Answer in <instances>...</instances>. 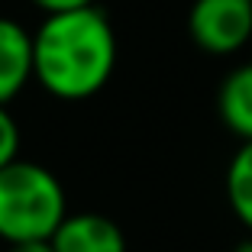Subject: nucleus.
<instances>
[{"mask_svg":"<svg viewBox=\"0 0 252 252\" xmlns=\"http://www.w3.org/2000/svg\"><path fill=\"white\" fill-rule=\"evenodd\" d=\"M117 68V32L104 10L45 16L32 32V81L59 100H88Z\"/></svg>","mask_w":252,"mask_h":252,"instance_id":"1","label":"nucleus"},{"mask_svg":"<svg viewBox=\"0 0 252 252\" xmlns=\"http://www.w3.org/2000/svg\"><path fill=\"white\" fill-rule=\"evenodd\" d=\"M65 217V188L45 165L16 158L0 168V239L7 246L52 239Z\"/></svg>","mask_w":252,"mask_h":252,"instance_id":"2","label":"nucleus"},{"mask_svg":"<svg viewBox=\"0 0 252 252\" xmlns=\"http://www.w3.org/2000/svg\"><path fill=\"white\" fill-rule=\"evenodd\" d=\"M188 32L210 55L239 52L252 42V0H194Z\"/></svg>","mask_w":252,"mask_h":252,"instance_id":"3","label":"nucleus"},{"mask_svg":"<svg viewBox=\"0 0 252 252\" xmlns=\"http://www.w3.org/2000/svg\"><path fill=\"white\" fill-rule=\"evenodd\" d=\"M55 252H126V236L104 214H68L52 233Z\"/></svg>","mask_w":252,"mask_h":252,"instance_id":"4","label":"nucleus"},{"mask_svg":"<svg viewBox=\"0 0 252 252\" xmlns=\"http://www.w3.org/2000/svg\"><path fill=\"white\" fill-rule=\"evenodd\" d=\"M32 81V36L16 20L0 16V107Z\"/></svg>","mask_w":252,"mask_h":252,"instance_id":"5","label":"nucleus"},{"mask_svg":"<svg viewBox=\"0 0 252 252\" xmlns=\"http://www.w3.org/2000/svg\"><path fill=\"white\" fill-rule=\"evenodd\" d=\"M217 113L223 126L243 142H252V62L233 68L220 84Z\"/></svg>","mask_w":252,"mask_h":252,"instance_id":"6","label":"nucleus"},{"mask_svg":"<svg viewBox=\"0 0 252 252\" xmlns=\"http://www.w3.org/2000/svg\"><path fill=\"white\" fill-rule=\"evenodd\" d=\"M226 200L230 210L252 233V142H243L226 168Z\"/></svg>","mask_w":252,"mask_h":252,"instance_id":"7","label":"nucleus"},{"mask_svg":"<svg viewBox=\"0 0 252 252\" xmlns=\"http://www.w3.org/2000/svg\"><path fill=\"white\" fill-rule=\"evenodd\" d=\"M20 126H16L13 113L7 110V107H0V168H7L10 162H16L20 158Z\"/></svg>","mask_w":252,"mask_h":252,"instance_id":"8","label":"nucleus"},{"mask_svg":"<svg viewBox=\"0 0 252 252\" xmlns=\"http://www.w3.org/2000/svg\"><path fill=\"white\" fill-rule=\"evenodd\" d=\"M45 16H55V13H71V10H84V7H94V0H32Z\"/></svg>","mask_w":252,"mask_h":252,"instance_id":"9","label":"nucleus"},{"mask_svg":"<svg viewBox=\"0 0 252 252\" xmlns=\"http://www.w3.org/2000/svg\"><path fill=\"white\" fill-rule=\"evenodd\" d=\"M7 252H55L49 239H32V243H13Z\"/></svg>","mask_w":252,"mask_h":252,"instance_id":"10","label":"nucleus"},{"mask_svg":"<svg viewBox=\"0 0 252 252\" xmlns=\"http://www.w3.org/2000/svg\"><path fill=\"white\" fill-rule=\"evenodd\" d=\"M233 252H252V236H246L243 243H236V249Z\"/></svg>","mask_w":252,"mask_h":252,"instance_id":"11","label":"nucleus"},{"mask_svg":"<svg viewBox=\"0 0 252 252\" xmlns=\"http://www.w3.org/2000/svg\"><path fill=\"white\" fill-rule=\"evenodd\" d=\"M249 45H252V42H249Z\"/></svg>","mask_w":252,"mask_h":252,"instance_id":"12","label":"nucleus"}]
</instances>
